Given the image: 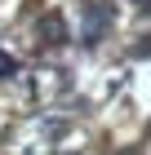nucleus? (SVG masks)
Here are the masks:
<instances>
[{"label": "nucleus", "mask_w": 151, "mask_h": 155, "mask_svg": "<svg viewBox=\"0 0 151 155\" xmlns=\"http://www.w3.org/2000/svg\"><path fill=\"white\" fill-rule=\"evenodd\" d=\"M107 22H111L107 5H84V27H80V40H84V45H98V40L107 36Z\"/></svg>", "instance_id": "1"}, {"label": "nucleus", "mask_w": 151, "mask_h": 155, "mask_svg": "<svg viewBox=\"0 0 151 155\" xmlns=\"http://www.w3.org/2000/svg\"><path fill=\"white\" fill-rule=\"evenodd\" d=\"M40 45H67V22H62L58 13L40 18Z\"/></svg>", "instance_id": "2"}, {"label": "nucleus", "mask_w": 151, "mask_h": 155, "mask_svg": "<svg viewBox=\"0 0 151 155\" xmlns=\"http://www.w3.org/2000/svg\"><path fill=\"white\" fill-rule=\"evenodd\" d=\"M62 155H80V151H62Z\"/></svg>", "instance_id": "6"}, {"label": "nucleus", "mask_w": 151, "mask_h": 155, "mask_svg": "<svg viewBox=\"0 0 151 155\" xmlns=\"http://www.w3.org/2000/svg\"><path fill=\"white\" fill-rule=\"evenodd\" d=\"M133 58H151V36H142L138 45H133Z\"/></svg>", "instance_id": "4"}, {"label": "nucleus", "mask_w": 151, "mask_h": 155, "mask_svg": "<svg viewBox=\"0 0 151 155\" xmlns=\"http://www.w3.org/2000/svg\"><path fill=\"white\" fill-rule=\"evenodd\" d=\"M9 75H18V58L13 53H0V80H9Z\"/></svg>", "instance_id": "3"}, {"label": "nucleus", "mask_w": 151, "mask_h": 155, "mask_svg": "<svg viewBox=\"0 0 151 155\" xmlns=\"http://www.w3.org/2000/svg\"><path fill=\"white\" fill-rule=\"evenodd\" d=\"M138 9H142V13H151V0H138Z\"/></svg>", "instance_id": "5"}]
</instances>
